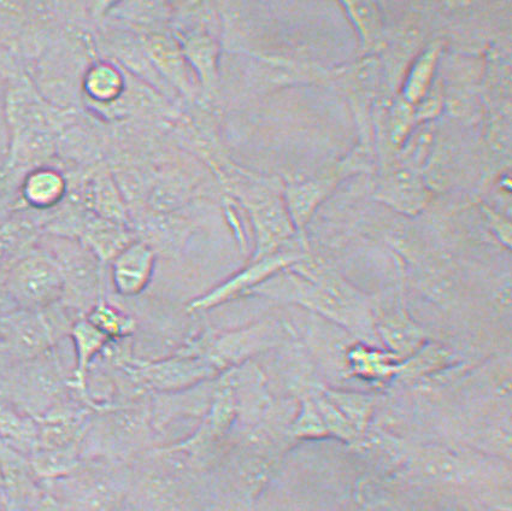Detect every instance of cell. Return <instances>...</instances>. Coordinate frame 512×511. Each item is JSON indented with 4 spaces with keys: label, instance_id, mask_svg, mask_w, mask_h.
<instances>
[{
    "label": "cell",
    "instance_id": "obj_20",
    "mask_svg": "<svg viewBox=\"0 0 512 511\" xmlns=\"http://www.w3.org/2000/svg\"><path fill=\"white\" fill-rule=\"evenodd\" d=\"M216 49L215 41L202 34L193 35L185 45L188 60L199 70L200 78L209 87L216 80Z\"/></svg>",
    "mask_w": 512,
    "mask_h": 511
},
{
    "label": "cell",
    "instance_id": "obj_15",
    "mask_svg": "<svg viewBox=\"0 0 512 511\" xmlns=\"http://www.w3.org/2000/svg\"><path fill=\"white\" fill-rule=\"evenodd\" d=\"M137 239V234L132 227L100 219L91 214L78 240L98 258L104 267H107L120 252Z\"/></svg>",
    "mask_w": 512,
    "mask_h": 511
},
{
    "label": "cell",
    "instance_id": "obj_13",
    "mask_svg": "<svg viewBox=\"0 0 512 511\" xmlns=\"http://www.w3.org/2000/svg\"><path fill=\"white\" fill-rule=\"evenodd\" d=\"M156 251L137 239L109 264L111 283L117 296L133 298L149 286L155 269Z\"/></svg>",
    "mask_w": 512,
    "mask_h": 511
},
{
    "label": "cell",
    "instance_id": "obj_25",
    "mask_svg": "<svg viewBox=\"0 0 512 511\" xmlns=\"http://www.w3.org/2000/svg\"><path fill=\"white\" fill-rule=\"evenodd\" d=\"M9 450L8 446L3 443L2 439H0V461H2L4 456L8 454Z\"/></svg>",
    "mask_w": 512,
    "mask_h": 511
},
{
    "label": "cell",
    "instance_id": "obj_23",
    "mask_svg": "<svg viewBox=\"0 0 512 511\" xmlns=\"http://www.w3.org/2000/svg\"><path fill=\"white\" fill-rule=\"evenodd\" d=\"M5 88H7V81L0 76V173L3 172L5 163H7L9 150V132L7 117H5Z\"/></svg>",
    "mask_w": 512,
    "mask_h": 511
},
{
    "label": "cell",
    "instance_id": "obj_22",
    "mask_svg": "<svg viewBox=\"0 0 512 511\" xmlns=\"http://www.w3.org/2000/svg\"><path fill=\"white\" fill-rule=\"evenodd\" d=\"M325 431L319 411L313 404L305 403L303 413L294 425V433L298 436H320Z\"/></svg>",
    "mask_w": 512,
    "mask_h": 511
},
{
    "label": "cell",
    "instance_id": "obj_10",
    "mask_svg": "<svg viewBox=\"0 0 512 511\" xmlns=\"http://www.w3.org/2000/svg\"><path fill=\"white\" fill-rule=\"evenodd\" d=\"M298 261L299 257L292 254H276L264 257L262 260L253 262L250 267L241 270V272L205 293L202 297L194 299L187 305V311L188 313H196V311L213 309L235 297L249 295L252 289L272 278L274 274L281 272V270L290 268Z\"/></svg>",
    "mask_w": 512,
    "mask_h": 511
},
{
    "label": "cell",
    "instance_id": "obj_21",
    "mask_svg": "<svg viewBox=\"0 0 512 511\" xmlns=\"http://www.w3.org/2000/svg\"><path fill=\"white\" fill-rule=\"evenodd\" d=\"M5 511H63V509L41 483L39 489L23 501L5 505Z\"/></svg>",
    "mask_w": 512,
    "mask_h": 511
},
{
    "label": "cell",
    "instance_id": "obj_9",
    "mask_svg": "<svg viewBox=\"0 0 512 511\" xmlns=\"http://www.w3.org/2000/svg\"><path fill=\"white\" fill-rule=\"evenodd\" d=\"M68 191L67 174L60 163L33 169L22 181L15 213L25 211L41 232L45 217L61 207Z\"/></svg>",
    "mask_w": 512,
    "mask_h": 511
},
{
    "label": "cell",
    "instance_id": "obj_17",
    "mask_svg": "<svg viewBox=\"0 0 512 511\" xmlns=\"http://www.w3.org/2000/svg\"><path fill=\"white\" fill-rule=\"evenodd\" d=\"M346 362L358 375L366 379H382L402 372L403 361L386 349L360 342L345 352Z\"/></svg>",
    "mask_w": 512,
    "mask_h": 511
},
{
    "label": "cell",
    "instance_id": "obj_6",
    "mask_svg": "<svg viewBox=\"0 0 512 511\" xmlns=\"http://www.w3.org/2000/svg\"><path fill=\"white\" fill-rule=\"evenodd\" d=\"M294 330L278 320L268 319L231 332L205 331L178 351L179 356L202 358L220 370L239 364L275 348Z\"/></svg>",
    "mask_w": 512,
    "mask_h": 511
},
{
    "label": "cell",
    "instance_id": "obj_1",
    "mask_svg": "<svg viewBox=\"0 0 512 511\" xmlns=\"http://www.w3.org/2000/svg\"><path fill=\"white\" fill-rule=\"evenodd\" d=\"M249 295L297 305L343 328L361 342L374 345L373 299L337 275L320 268L296 266L281 270L255 287Z\"/></svg>",
    "mask_w": 512,
    "mask_h": 511
},
{
    "label": "cell",
    "instance_id": "obj_5",
    "mask_svg": "<svg viewBox=\"0 0 512 511\" xmlns=\"http://www.w3.org/2000/svg\"><path fill=\"white\" fill-rule=\"evenodd\" d=\"M0 296L17 309L45 311L60 304L63 278L54 256L35 242L0 278Z\"/></svg>",
    "mask_w": 512,
    "mask_h": 511
},
{
    "label": "cell",
    "instance_id": "obj_7",
    "mask_svg": "<svg viewBox=\"0 0 512 511\" xmlns=\"http://www.w3.org/2000/svg\"><path fill=\"white\" fill-rule=\"evenodd\" d=\"M69 379L56 346L33 360L15 364L11 404L40 419L69 399L79 398L70 389Z\"/></svg>",
    "mask_w": 512,
    "mask_h": 511
},
{
    "label": "cell",
    "instance_id": "obj_12",
    "mask_svg": "<svg viewBox=\"0 0 512 511\" xmlns=\"http://www.w3.org/2000/svg\"><path fill=\"white\" fill-rule=\"evenodd\" d=\"M29 21V2H0V76H27L23 41Z\"/></svg>",
    "mask_w": 512,
    "mask_h": 511
},
{
    "label": "cell",
    "instance_id": "obj_24",
    "mask_svg": "<svg viewBox=\"0 0 512 511\" xmlns=\"http://www.w3.org/2000/svg\"><path fill=\"white\" fill-rule=\"evenodd\" d=\"M14 366L0 360V405L11 404L13 399Z\"/></svg>",
    "mask_w": 512,
    "mask_h": 511
},
{
    "label": "cell",
    "instance_id": "obj_8",
    "mask_svg": "<svg viewBox=\"0 0 512 511\" xmlns=\"http://www.w3.org/2000/svg\"><path fill=\"white\" fill-rule=\"evenodd\" d=\"M376 339L391 354L406 360L427 343L426 333L406 310L404 291H397L385 307H374Z\"/></svg>",
    "mask_w": 512,
    "mask_h": 511
},
{
    "label": "cell",
    "instance_id": "obj_19",
    "mask_svg": "<svg viewBox=\"0 0 512 511\" xmlns=\"http://www.w3.org/2000/svg\"><path fill=\"white\" fill-rule=\"evenodd\" d=\"M41 481L66 477L82 463L81 445L62 449H38L28 458Z\"/></svg>",
    "mask_w": 512,
    "mask_h": 511
},
{
    "label": "cell",
    "instance_id": "obj_14",
    "mask_svg": "<svg viewBox=\"0 0 512 511\" xmlns=\"http://www.w3.org/2000/svg\"><path fill=\"white\" fill-rule=\"evenodd\" d=\"M69 337L72 339L76 358L75 367L72 373H70V389L81 401L90 404L91 407L97 410L91 402L90 396H88L87 379L92 363L102 354L109 339L102 332H99L96 327L92 326L86 320V317H81V319L74 323Z\"/></svg>",
    "mask_w": 512,
    "mask_h": 511
},
{
    "label": "cell",
    "instance_id": "obj_2",
    "mask_svg": "<svg viewBox=\"0 0 512 511\" xmlns=\"http://www.w3.org/2000/svg\"><path fill=\"white\" fill-rule=\"evenodd\" d=\"M76 321L61 303L45 311L0 308V360L15 366L55 349Z\"/></svg>",
    "mask_w": 512,
    "mask_h": 511
},
{
    "label": "cell",
    "instance_id": "obj_3",
    "mask_svg": "<svg viewBox=\"0 0 512 511\" xmlns=\"http://www.w3.org/2000/svg\"><path fill=\"white\" fill-rule=\"evenodd\" d=\"M41 483L63 511H119L127 496L128 481L123 463L82 460L79 468L66 477Z\"/></svg>",
    "mask_w": 512,
    "mask_h": 511
},
{
    "label": "cell",
    "instance_id": "obj_11",
    "mask_svg": "<svg viewBox=\"0 0 512 511\" xmlns=\"http://www.w3.org/2000/svg\"><path fill=\"white\" fill-rule=\"evenodd\" d=\"M127 88L125 69L107 58L92 62L81 82V93L87 107L104 117L119 115Z\"/></svg>",
    "mask_w": 512,
    "mask_h": 511
},
{
    "label": "cell",
    "instance_id": "obj_4",
    "mask_svg": "<svg viewBox=\"0 0 512 511\" xmlns=\"http://www.w3.org/2000/svg\"><path fill=\"white\" fill-rule=\"evenodd\" d=\"M37 243L54 256L63 278L61 304L85 317L105 295V267L78 239L40 233Z\"/></svg>",
    "mask_w": 512,
    "mask_h": 511
},
{
    "label": "cell",
    "instance_id": "obj_16",
    "mask_svg": "<svg viewBox=\"0 0 512 511\" xmlns=\"http://www.w3.org/2000/svg\"><path fill=\"white\" fill-rule=\"evenodd\" d=\"M0 439L27 458L39 449V422L13 404L0 405Z\"/></svg>",
    "mask_w": 512,
    "mask_h": 511
},
{
    "label": "cell",
    "instance_id": "obj_26",
    "mask_svg": "<svg viewBox=\"0 0 512 511\" xmlns=\"http://www.w3.org/2000/svg\"><path fill=\"white\" fill-rule=\"evenodd\" d=\"M0 511H5L2 495H0Z\"/></svg>",
    "mask_w": 512,
    "mask_h": 511
},
{
    "label": "cell",
    "instance_id": "obj_18",
    "mask_svg": "<svg viewBox=\"0 0 512 511\" xmlns=\"http://www.w3.org/2000/svg\"><path fill=\"white\" fill-rule=\"evenodd\" d=\"M85 317L109 340L131 338L137 331V320L127 311L111 303L107 296L100 298Z\"/></svg>",
    "mask_w": 512,
    "mask_h": 511
}]
</instances>
